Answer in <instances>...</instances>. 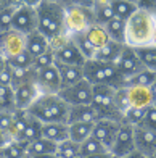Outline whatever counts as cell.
<instances>
[{
	"label": "cell",
	"instance_id": "cell-1",
	"mask_svg": "<svg viewBox=\"0 0 156 158\" xmlns=\"http://www.w3.org/2000/svg\"><path fill=\"white\" fill-rule=\"evenodd\" d=\"M35 11H37V31L47 40L66 32L63 2L40 0V2H35Z\"/></svg>",
	"mask_w": 156,
	"mask_h": 158
},
{
	"label": "cell",
	"instance_id": "cell-2",
	"mask_svg": "<svg viewBox=\"0 0 156 158\" xmlns=\"http://www.w3.org/2000/svg\"><path fill=\"white\" fill-rule=\"evenodd\" d=\"M68 110L69 105L58 94H40L39 98L27 108V114L42 124L50 123H65L68 124Z\"/></svg>",
	"mask_w": 156,
	"mask_h": 158
},
{
	"label": "cell",
	"instance_id": "cell-3",
	"mask_svg": "<svg viewBox=\"0 0 156 158\" xmlns=\"http://www.w3.org/2000/svg\"><path fill=\"white\" fill-rule=\"evenodd\" d=\"M154 24L156 18L153 13L138 8L126 21V45L132 48H142L150 45Z\"/></svg>",
	"mask_w": 156,
	"mask_h": 158
},
{
	"label": "cell",
	"instance_id": "cell-4",
	"mask_svg": "<svg viewBox=\"0 0 156 158\" xmlns=\"http://www.w3.org/2000/svg\"><path fill=\"white\" fill-rule=\"evenodd\" d=\"M84 79L92 85H108L113 89L126 87L127 81L118 71L116 64L102 63L97 60H87L84 63Z\"/></svg>",
	"mask_w": 156,
	"mask_h": 158
},
{
	"label": "cell",
	"instance_id": "cell-5",
	"mask_svg": "<svg viewBox=\"0 0 156 158\" xmlns=\"http://www.w3.org/2000/svg\"><path fill=\"white\" fill-rule=\"evenodd\" d=\"M92 5L94 2L65 3V26L69 35L86 32L92 24H95Z\"/></svg>",
	"mask_w": 156,
	"mask_h": 158
},
{
	"label": "cell",
	"instance_id": "cell-6",
	"mask_svg": "<svg viewBox=\"0 0 156 158\" xmlns=\"http://www.w3.org/2000/svg\"><path fill=\"white\" fill-rule=\"evenodd\" d=\"M114 90L108 85H94L90 106L95 110L98 119H111L122 123V114L114 105Z\"/></svg>",
	"mask_w": 156,
	"mask_h": 158
},
{
	"label": "cell",
	"instance_id": "cell-7",
	"mask_svg": "<svg viewBox=\"0 0 156 158\" xmlns=\"http://www.w3.org/2000/svg\"><path fill=\"white\" fill-rule=\"evenodd\" d=\"M11 29L23 35H29L37 31V11L35 2H21L13 16Z\"/></svg>",
	"mask_w": 156,
	"mask_h": 158
},
{
	"label": "cell",
	"instance_id": "cell-8",
	"mask_svg": "<svg viewBox=\"0 0 156 158\" xmlns=\"http://www.w3.org/2000/svg\"><path fill=\"white\" fill-rule=\"evenodd\" d=\"M92 92H94V85L90 82H87L86 79H82L81 82L71 85V87L61 89L58 92V95L65 100L69 106H76V105H90Z\"/></svg>",
	"mask_w": 156,
	"mask_h": 158
},
{
	"label": "cell",
	"instance_id": "cell-9",
	"mask_svg": "<svg viewBox=\"0 0 156 158\" xmlns=\"http://www.w3.org/2000/svg\"><path fill=\"white\" fill-rule=\"evenodd\" d=\"M114 64H116L118 71L121 73V76L126 79V81H129L130 77H134L135 74H138L140 71L145 69L143 64H142L140 60H138L135 48L127 47V45H124L122 52H121V55H119V58Z\"/></svg>",
	"mask_w": 156,
	"mask_h": 158
},
{
	"label": "cell",
	"instance_id": "cell-10",
	"mask_svg": "<svg viewBox=\"0 0 156 158\" xmlns=\"http://www.w3.org/2000/svg\"><path fill=\"white\" fill-rule=\"evenodd\" d=\"M135 152V142H134V126L122 123L119 126V131L116 135V140L113 143L111 155L116 158H124Z\"/></svg>",
	"mask_w": 156,
	"mask_h": 158
},
{
	"label": "cell",
	"instance_id": "cell-11",
	"mask_svg": "<svg viewBox=\"0 0 156 158\" xmlns=\"http://www.w3.org/2000/svg\"><path fill=\"white\" fill-rule=\"evenodd\" d=\"M122 123L119 121H111V119H98L94 124V129H92V135L102 143V145L111 152L113 143L116 140V135L119 131V126Z\"/></svg>",
	"mask_w": 156,
	"mask_h": 158
},
{
	"label": "cell",
	"instance_id": "cell-12",
	"mask_svg": "<svg viewBox=\"0 0 156 158\" xmlns=\"http://www.w3.org/2000/svg\"><path fill=\"white\" fill-rule=\"evenodd\" d=\"M24 50H26V35L13 29L0 34V52H2V55L6 60L19 55Z\"/></svg>",
	"mask_w": 156,
	"mask_h": 158
},
{
	"label": "cell",
	"instance_id": "cell-13",
	"mask_svg": "<svg viewBox=\"0 0 156 158\" xmlns=\"http://www.w3.org/2000/svg\"><path fill=\"white\" fill-rule=\"evenodd\" d=\"M35 84L40 90V94H58L61 90V81L56 66H48L42 71H37Z\"/></svg>",
	"mask_w": 156,
	"mask_h": 158
},
{
	"label": "cell",
	"instance_id": "cell-14",
	"mask_svg": "<svg viewBox=\"0 0 156 158\" xmlns=\"http://www.w3.org/2000/svg\"><path fill=\"white\" fill-rule=\"evenodd\" d=\"M134 142L135 150L145 158H150L156 152V132H151L143 127H134Z\"/></svg>",
	"mask_w": 156,
	"mask_h": 158
},
{
	"label": "cell",
	"instance_id": "cell-15",
	"mask_svg": "<svg viewBox=\"0 0 156 158\" xmlns=\"http://www.w3.org/2000/svg\"><path fill=\"white\" fill-rule=\"evenodd\" d=\"M13 92H15L16 110H27L40 95V90L35 82H27L23 85H18L16 89H13Z\"/></svg>",
	"mask_w": 156,
	"mask_h": 158
},
{
	"label": "cell",
	"instance_id": "cell-16",
	"mask_svg": "<svg viewBox=\"0 0 156 158\" xmlns=\"http://www.w3.org/2000/svg\"><path fill=\"white\" fill-rule=\"evenodd\" d=\"M55 61L63 63V64H74V66H84V63L87 60L84 58V55L79 52V48L76 44L69 39L66 45H63L60 50L55 52Z\"/></svg>",
	"mask_w": 156,
	"mask_h": 158
},
{
	"label": "cell",
	"instance_id": "cell-17",
	"mask_svg": "<svg viewBox=\"0 0 156 158\" xmlns=\"http://www.w3.org/2000/svg\"><path fill=\"white\" fill-rule=\"evenodd\" d=\"M55 66L58 69L60 74V81H61V89L71 87L77 82H81L84 79V68L82 66H74V64H63V63H56Z\"/></svg>",
	"mask_w": 156,
	"mask_h": 158
},
{
	"label": "cell",
	"instance_id": "cell-18",
	"mask_svg": "<svg viewBox=\"0 0 156 158\" xmlns=\"http://www.w3.org/2000/svg\"><path fill=\"white\" fill-rule=\"evenodd\" d=\"M127 95H129L130 108H148L153 105V95L148 87L140 85H127Z\"/></svg>",
	"mask_w": 156,
	"mask_h": 158
},
{
	"label": "cell",
	"instance_id": "cell-19",
	"mask_svg": "<svg viewBox=\"0 0 156 158\" xmlns=\"http://www.w3.org/2000/svg\"><path fill=\"white\" fill-rule=\"evenodd\" d=\"M97 121L98 116L90 105H76V106H69L68 110V124H74V123L95 124Z\"/></svg>",
	"mask_w": 156,
	"mask_h": 158
},
{
	"label": "cell",
	"instance_id": "cell-20",
	"mask_svg": "<svg viewBox=\"0 0 156 158\" xmlns=\"http://www.w3.org/2000/svg\"><path fill=\"white\" fill-rule=\"evenodd\" d=\"M42 137L50 140L53 143H61L69 139L68 124L65 123H50V124H42Z\"/></svg>",
	"mask_w": 156,
	"mask_h": 158
},
{
	"label": "cell",
	"instance_id": "cell-21",
	"mask_svg": "<svg viewBox=\"0 0 156 158\" xmlns=\"http://www.w3.org/2000/svg\"><path fill=\"white\" fill-rule=\"evenodd\" d=\"M124 45L122 44H118V42H113L110 40L108 44H105L102 48H98L94 58L92 60H97V61H102V63H110V64H114L121 55Z\"/></svg>",
	"mask_w": 156,
	"mask_h": 158
},
{
	"label": "cell",
	"instance_id": "cell-22",
	"mask_svg": "<svg viewBox=\"0 0 156 158\" xmlns=\"http://www.w3.org/2000/svg\"><path fill=\"white\" fill-rule=\"evenodd\" d=\"M50 48L48 40L42 35L39 31H35L29 35H26V52L29 53L32 58H37L42 53H45Z\"/></svg>",
	"mask_w": 156,
	"mask_h": 158
},
{
	"label": "cell",
	"instance_id": "cell-23",
	"mask_svg": "<svg viewBox=\"0 0 156 158\" xmlns=\"http://www.w3.org/2000/svg\"><path fill=\"white\" fill-rule=\"evenodd\" d=\"M27 119H29V114H27L26 110H16L15 111V119H13V124L10 127L8 134H6L8 140L23 142L24 131H26V126H27Z\"/></svg>",
	"mask_w": 156,
	"mask_h": 158
},
{
	"label": "cell",
	"instance_id": "cell-24",
	"mask_svg": "<svg viewBox=\"0 0 156 158\" xmlns=\"http://www.w3.org/2000/svg\"><path fill=\"white\" fill-rule=\"evenodd\" d=\"M92 13H94V21L98 26H106L114 18L110 0H97L92 5Z\"/></svg>",
	"mask_w": 156,
	"mask_h": 158
},
{
	"label": "cell",
	"instance_id": "cell-25",
	"mask_svg": "<svg viewBox=\"0 0 156 158\" xmlns=\"http://www.w3.org/2000/svg\"><path fill=\"white\" fill-rule=\"evenodd\" d=\"M84 37L87 39V42L92 45V48L97 50L102 48L105 44H108L110 39H108V34H106L105 27L103 26H98V24H92L89 29L84 32Z\"/></svg>",
	"mask_w": 156,
	"mask_h": 158
},
{
	"label": "cell",
	"instance_id": "cell-26",
	"mask_svg": "<svg viewBox=\"0 0 156 158\" xmlns=\"http://www.w3.org/2000/svg\"><path fill=\"white\" fill-rule=\"evenodd\" d=\"M113 13H114V18L127 21L134 13L138 10L137 2H130V0H110Z\"/></svg>",
	"mask_w": 156,
	"mask_h": 158
},
{
	"label": "cell",
	"instance_id": "cell-27",
	"mask_svg": "<svg viewBox=\"0 0 156 158\" xmlns=\"http://www.w3.org/2000/svg\"><path fill=\"white\" fill-rule=\"evenodd\" d=\"M105 27L106 34H108V39L113 42H118V44L126 45V21L113 18L111 21Z\"/></svg>",
	"mask_w": 156,
	"mask_h": 158
},
{
	"label": "cell",
	"instance_id": "cell-28",
	"mask_svg": "<svg viewBox=\"0 0 156 158\" xmlns=\"http://www.w3.org/2000/svg\"><path fill=\"white\" fill-rule=\"evenodd\" d=\"M35 79H37V71L34 68H27V69L11 68V81H10L11 89H16L18 85H23L27 82H35Z\"/></svg>",
	"mask_w": 156,
	"mask_h": 158
},
{
	"label": "cell",
	"instance_id": "cell-29",
	"mask_svg": "<svg viewBox=\"0 0 156 158\" xmlns=\"http://www.w3.org/2000/svg\"><path fill=\"white\" fill-rule=\"evenodd\" d=\"M56 153V143L40 137L37 140L31 142L27 145V155L29 156H40V155H53Z\"/></svg>",
	"mask_w": 156,
	"mask_h": 158
},
{
	"label": "cell",
	"instance_id": "cell-30",
	"mask_svg": "<svg viewBox=\"0 0 156 158\" xmlns=\"http://www.w3.org/2000/svg\"><path fill=\"white\" fill-rule=\"evenodd\" d=\"M92 129L94 124L89 123H74V124H68V131H69V140H73L76 143H82L86 139H89L92 135Z\"/></svg>",
	"mask_w": 156,
	"mask_h": 158
},
{
	"label": "cell",
	"instance_id": "cell-31",
	"mask_svg": "<svg viewBox=\"0 0 156 158\" xmlns=\"http://www.w3.org/2000/svg\"><path fill=\"white\" fill-rule=\"evenodd\" d=\"M27 145L26 142H19V140H8L2 147V153L3 158H27Z\"/></svg>",
	"mask_w": 156,
	"mask_h": 158
},
{
	"label": "cell",
	"instance_id": "cell-32",
	"mask_svg": "<svg viewBox=\"0 0 156 158\" xmlns=\"http://www.w3.org/2000/svg\"><path fill=\"white\" fill-rule=\"evenodd\" d=\"M21 2H5V6L2 13H0V34L11 31V23H13V16L18 10Z\"/></svg>",
	"mask_w": 156,
	"mask_h": 158
},
{
	"label": "cell",
	"instance_id": "cell-33",
	"mask_svg": "<svg viewBox=\"0 0 156 158\" xmlns=\"http://www.w3.org/2000/svg\"><path fill=\"white\" fill-rule=\"evenodd\" d=\"M135 52H137L140 63L143 64V68L156 73V47L146 45V47H142V48H135Z\"/></svg>",
	"mask_w": 156,
	"mask_h": 158
},
{
	"label": "cell",
	"instance_id": "cell-34",
	"mask_svg": "<svg viewBox=\"0 0 156 158\" xmlns=\"http://www.w3.org/2000/svg\"><path fill=\"white\" fill-rule=\"evenodd\" d=\"M108 152L100 142H98L94 135H90L89 139H86L82 143H79V153H81V158H87V156H92V155H98V153H105Z\"/></svg>",
	"mask_w": 156,
	"mask_h": 158
},
{
	"label": "cell",
	"instance_id": "cell-35",
	"mask_svg": "<svg viewBox=\"0 0 156 158\" xmlns=\"http://www.w3.org/2000/svg\"><path fill=\"white\" fill-rule=\"evenodd\" d=\"M58 158H81L79 153V143H76L73 140H65L56 145V153Z\"/></svg>",
	"mask_w": 156,
	"mask_h": 158
},
{
	"label": "cell",
	"instance_id": "cell-36",
	"mask_svg": "<svg viewBox=\"0 0 156 158\" xmlns=\"http://www.w3.org/2000/svg\"><path fill=\"white\" fill-rule=\"evenodd\" d=\"M16 110L15 106V92L11 85H0V111Z\"/></svg>",
	"mask_w": 156,
	"mask_h": 158
},
{
	"label": "cell",
	"instance_id": "cell-37",
	"mask_svg": "<svg viewBox=\"0 0 156 158\" xmlns=\"http://www.w3.org/2000/svg\"><path fill=\"white\" fill-rule=\"evenodd\" d=\"M40 137H42V123H40V121H37L35 118L29 116V119H27V126H26V131H24L23 142L31 143V142L37 140Z\"/></svg>",
	"mask_w": 156,
	"mask_h": 158
},
{
	"label": "cell",
	"instance_id": "cell-38",
	"mask_svg": "<svg viewBox=\"0 0 156 158\" xmlns=\"http://www.w3.org/2000/svg\"><path fill=\"white\" fill-rule=\"evenodd\" d=\"M154 77H156V73L148 71V69H143V71H140L138 74H135L134 77H130L129 81H127L126 87L127 85H140V87H148L150 89V85L153 84Z\"/></svg>",
	"mask_w": 156,
	"mask_h": 158
},
{
	"label": "cell",
	"instance_id": "cell-39",
	"mask_svg": "<svg viewBox=\"0 0 156 158\" xmlns=\"http://www.w3.org/2000/svg\"><path fill=\"white\" fill-rule=\"evenodd\" d=\"M71 40L76 44V47L79 48V52L84 55V58H86V60H92V58H94L95 50L92 48V45L87 42V39L84 37V32H81V34H73V35H71Z\"/></svg>",
	"mask_w": 156,
	"mask_h": 158
},
{
	"label": "cell",
	"instance_id": "cell-40",
	"mask_svg": "<svg viewBox=\"0 0 156 158\" xmlns=\"http://www.w3.org/2000/svg\"><path fill=\"white\" fill-rule=\"evenodd\" d=\"M32 61H34V58L26 52V50H24V52H21L19 55L13 56V58L6 60V63H8L10 68H21V69L32 68Z\"/></svg>",
	"mask_w": 156,
	"mask_h": 158
},
{
	"label": "cell",
	"instance_id": "cell-41",
	"mask_svg": "<svg viewBox=\"0 0 156 158\" xmlns=\"http://www.w3.org/2000/svg\"><path fill=\"white\" fill-rule=\"evenodd\" d=\"M53 64H55V52H53L52 48H48L45 53H42L40 56L34 58L32 68L35 71H42V69H45L48 66H53Z\"/></svg>",
	"mask_w": 156,
	"mask_h": 158
},
{
	"label": "cell",
	"instance_id": "cell-42",
	"mask_svg": "<svg viewBox=\"0 0 156 158\" xmlns=\"http://www.w3.org/2000/svg\"><path fill=\"white\" fill-rule=\"evenodd\" d=\"M145 111H146V108H129L122 114V123L137 127L142 123V119H143Z\"/></svg>",
	"mask_w": 156,
	"mask_h": 158
},
{
	"label": "cell",
	"instance_id": "cell-43",
	"mask_svg": "<svg viewBox=\"0 0 156 158\" xmlns=\"http://www.w3.org/2000/svg\"><path fill=\"white\" fill-rule=\"evenodd\" d=\"M114 105L118 111L124 114L127 110L130 108L129 105V95H127V87H121V89H116L114 90Z\"/></svg>",
	"mask_w": 156,
	"mask_h": 158
},
{
	"label": "cell",
	"instance_id": "cell-44",
	"mask_svg": "<svg viewBox=\"0 0 156 158\" xmlns=\"http://www.w3.org/2000/svg\"><path fill=\"white\" fill-rule=\"evenodd\" d=\"M137 127H143V129H148L151 132H156V106H153V105L148 106L143 119H142V123Z\"/></svg>",
	"mask_w": 156,
	"mask_h": 158
},
{
	"label": "cell",
	"instance_id": "cell-45",
	"mask_svg": "<svg viewBox=\"0 0 156 158\" xmlns=\"http://www.w3.org/2000/svg\"><path fill=\"white\" fill-rule=\"evenodd\" d=\"M15 111L16 110H11V111H0V129L5 132V135L8 134L10 127L13 124V119H15ZM8 139V137H6Z\"/></svg>",
	"mask_w": 156,
	"mask_h": 158
},
{
	"label": "cell",
	"instance_id": "cell-46",
	"mask_svg": "<svg viewBox=\"0 0 156 158\" xmlns=\"http://www.w3.org/2000/svg\"><path fill=\"white\" fill-rule=\"evenodd\" d=\"M87 158H116L113 156L110 152H105V153H98V155H92V156H87Z\"/></svg>",
	"mask_w": 156,
	"mask_h": 158
},
{
	"label": "cell",
	"instance_id": "cell-47",
	"mask_svg": "<svg viewBox=\"0 0 156 158\" xmlns=\"http://www.w3.org/2000/svg\"><path fill=\"white\" fill-rule=\"evenodd\" d=\"M6 66H8V63H6V58L2 55V52H0V73H2V71H3Z\"/></svg>",
	"mask_w": 156,
	"mask_h": 158
},
{
	"label": "cell",
	"instance_id": "cell-48",
	"mask_svg": "<svg viewBox=\"0 0 156 158\" xmlns=\"http://www.w3.org/2000/svg\"><path fill=\"white\" fill-rule=\"evenodd\" d=\"M8 142V139H6V135H5V132L2 131V129H0V148H2L5 143Z\"/></svg>",
	"mask_w": 156,
	"mask_h": 158
},
{
	"label": "cell",
	"instance_id": "cell-49",
	"mask_svg": "<svg viewBox=\"0 0 156 158\" xmlns=\"http://www.w3.org/2000/svg\"><path fill=\"white\" fill-rule=\"evenodd\" d=\"M150 92H151V95H153V100H156V77H154L153 84L150 85Z\"/></svg>",
	"mask_w": 156,
	"mask_h": 158
},
{
	"label": "cell",
	"instance_id": "cell-50",
	"mask_svg": "<svg viewBox=\"0 0 156 158\" xmlns=\"http://www.w3.org/2000/svg\"><path fill=\"white\" fill-rule=\"evenodd\" d=\"M150 45L156 47V24H154V27H153V32H151V42H150Z\"/></svg>",
	"mask_w": 156,
	"mask_h": 158
},
{
	"label": "cell",
	"instance_id": "cell-51",
	"mask_svg": "<svg viewBox=\"0 0 156 158\" xmlns=\"http://www.w3.org/2000/svg\"><path fill=\"white\" fill-rule=\"evenodd\" d=\"M124 158H145V156L142 155V153H138L137 150H135V152H132L130 155H127V156H124Z\"/></svg>",
	"mask_w": 156,
	"mask_h": 158
},
{
	"label": "cell",
	"instance_id": "cell-52",
	"mask_svg": "<svg viewBox=\"0 0 156 158\" xmlns=\"http://www.w3.org/2000/svg\"><path fill=\"white\" fill-rule=\"evenodd\" d=\"M29 158H58L55 153L53 155H40V156H29Z\"/></svg>",
	"mask_w": 156,
	"mask_h": 158
},
{
	"label": "cell",
	"instance_id": "cell-53",
	"mask_svg": "<svg viewBox=\"0 0 156 158\" xmlns=\"http://www.w3.org/2000/svg\"><path fill=\"white\" fill-rule=\"evenodd\" d=\"M3 6H5V2H2V0H0V13H2V10H3Z\"/></svg>",
	"mask_w": 156,
	"mask_h": 158
},
{
	"label": "cell",
	"instance_id": "cell-54",
	"mask_svg": "<svg viewBox=\"0 0 156 158\" xmlns=\"http://www.w3.org/2000/svg\"><path fill=\"white\" fill-rule=\"evenodd\" d=\"M0 158H3V153H2V148H0Z\"/></svg>",
	"mask_w": 156,
	"mask_h": 158
},
{
	"label": "cell",
	"instance_id": "cell-55",
	"mask_svg": "<svg viewBox=\"0 0 156 158\" xmlns=\"http://www.w3.org/2000/svg\"><path fill=\"white\" fill-rule=\"evenodd\" d=\"M153 106H156V100H154V102H153Z\"/></svg>",
	"mask_w": 156,
	"mask_h": 158
},
{
	"label": "cell",
	"instance_id": "cell-56",
	"mask_svg": "<svg viewBox=\"0 0 156 158\" xmlns=\"http://www.w3.org/2000/svg\"><path fill=\"white\" fill-rule=\"evenodd\" d=\"M153 156H154V158H156V152H154V155H153Z\"/></svg>",
	"mask_w": 156,
	"mask_h": 158
},
{
	"label": "cell",
	"instance_id": "cell-57",
	"mask_svg": "<svg viewBox=\"0 0 156 158\" xmlns=\"http://www.w3.org/2000/svg\"><path fill=\"white\" fill-rule=\"evenodd\" d=\"M154 18H156V11H154Z\"/></svg>",
	"mask_w": 156,
	"mask_h": 158
},
{
	"label": "cell",
	"instance_id": "cell-58",
	"mask_svg": "<svg viewBox=\"0 0 156 158\" xmlns=\"http://www.w3.org/2000/svg\"><path fill=\"white\" fill-rule=\"evenodd\" d=\"M150 158H154V156H150Z\"/></svg>",
	"mask_w": 156,
	"mask_h": 158
},
{
	"label": "cell",
	"instance_id": "cell-59",
	"mask_svg": "<svg viewBox=\"0 0 156 158\" xmlns=\"http://www.w3.org/2000/svg\"><path fill=\"white\" fill-rule=\"evenodd\" d=\"M27 158H29V156H27Z\"/></svg>",
	"mask_w": 156,
	"mask_h": 158
}]
</instances>
